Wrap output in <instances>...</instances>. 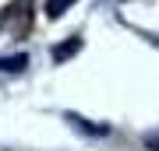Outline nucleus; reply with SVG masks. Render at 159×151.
Listing matches in <instances>:
<instances>
[{"instance_id":"obj_1","label":"nucleus","mask_w":159,"mask_h":151,"mask_svg":"<svg viewBox=\"0 0 159 151\" xmlns=\"http://www.w3.org/2000/svg\"><path fill=\"white\" fill-rule=\"evenodd\" d=\"M29 4H32V0H14V4L0 14V28H11L14 18H29Z\"/></svg>"},{"instance_id":"obj_2","label":"nucleus","mask_w":159,"mask_h":151,"mask_svg":"<svg viewBox=\"0 0 159 151\" xmlns=\"http://www.w3.org/2000/svg\"><path fill=\"white\" fill-rule=\"evenodd\" d=\"M78 49H81V39H78V35H71V39L64 42V46H53V53H50V56H53L57 63H64V60H71V56L78 53Z\"/></svg>"},{"instance_id":"obj_3","label":"nucleus","mask_w":159,"mask_h":151,"mask_svg":"<svg viewBox=\"0 0 159 151\" xmlns=\"http://www.w3.org/2000/svg\"><path fill=\"white\" fill-rule=\"evenodd\" d=\"M25 63H29V56H25V53H18V56H0V70H7V74H18Z\"/></svg>"},{"instance_id":"obj_4","label":"nucleus","mask_w":159,"mask_h":151,"mask_svg":"<svg viewBox=\"0 0 159 151\" xmlns=\"http://www.w3.org/2000/svg\"><path fill=\"white\" fill-rule=\"evenodd\" d=\"M74 7V0H46V14L50 18H60L64 11H71Z\"/></svg>"}]
</instances>
